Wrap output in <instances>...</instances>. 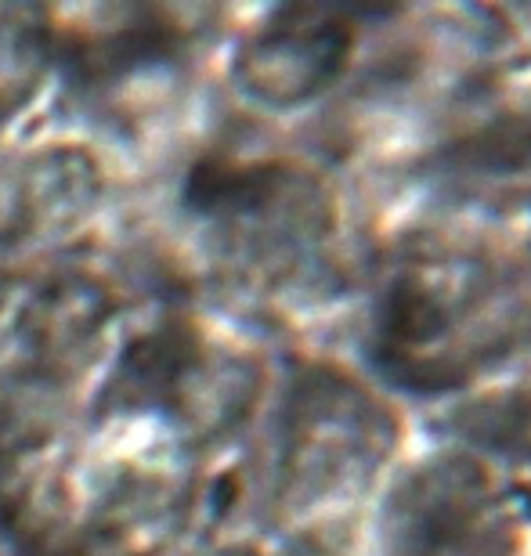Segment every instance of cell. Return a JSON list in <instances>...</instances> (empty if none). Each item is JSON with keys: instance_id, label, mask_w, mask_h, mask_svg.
Masks as SVG:
<instances>
[{"instance_id": "cell-1", "label": "cell", "mask_w": 531, "mask_h": 556, "mask_svg": "<svg viewBox=\"0 0 531 556\" xmlns=\"http://www.w3.org/2000/svg\"><path fill=\"white\" fill-rule=\"evenodd\" d=\"M408 192L365 282V358L402 394L489 391L531 362V181Z\"/></svg>"}]
</instances>
